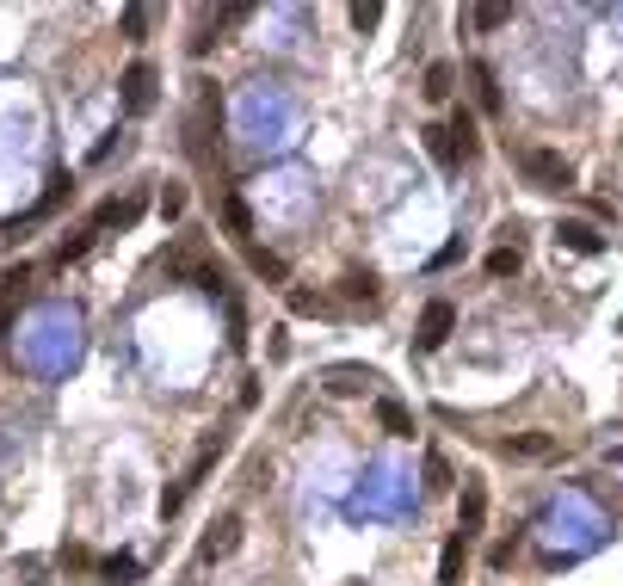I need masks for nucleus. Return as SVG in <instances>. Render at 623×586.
<instances>
[{
    "mask_svg": "<svg viewBox=\"0 0 623 586\" xmlns=\"http://www.w3.org/2000/svg\"><path fill=\"white\" fill-rule=\"evenodd\" d=\"M519 173L531 179L537 192H562L568 179H574V167H568V155H556V149H525L519 155Z\"/></svg>",
    "mask_w": 623,
    "mask_h": 586,
    "instance_id": "obj_1",
    "label": "nucleus"
},
{
    "mask_svg": "<svg viewBox=\"0 0 623 586\" xmlns=\"http://www.w3.org/2000/svg\"><path fill=\"white\" fill-rule=\"evenodd\" d=\"M451 327H457V309H451L445 297H432V303L420 309V327H414V346H420V352H438V346H445V340H451Z\"/></svg>",
    "mask_w": 623,
    "mask_h": 586,
    "instance_id": "obj_2",
    "label": "nucleus"
},
{
    "mask_svg": "<svg viewBox=\"0 0 623 586\" xmlns=\"http://www.w3.org/2000/svg\"><path fill=\"white\" fill-rule=\"evenodd\" d=\"M118 87H124V112H130V118H149V112H155V68H149V62H130Z\"/></svg>",
    "mask_w": 623,
    "mask_h": 586,
    "instance_id": "obj_3",
    "label": "nucleus"
},
{
    "mask_svg": "<svg viewBox=\"0 0 623 586\" xmlns=\"http://www.w3.org/2000/svg\"><path fill=\"white\" fill-rule=\"evenodd\" d=\"M235 543H241V519H235V512H223V519L204 531L198 562H204V568H210V562H229V556H235Z\"/></svg>",
    "mask_w": 623,
    "mask_h": 586,
    "instance_id": "obj_4",
    "label": "nucleus"
},
{
    "mask_svg": "<svg viewBox=\"0 0 623 586\" xmlns=\"http://www.w3.org/2000/svg\"><path fill=\"white\" fill-rule=\"evenodd\" d=\"M482 525H488V488L482 482H463V512H457V537H482Z\"/></svg>",
    "mask_w": 623,
    "mask_h": 586,
    "instance_id": "obj_5",
    "label": "nucleus"
},
{
    "mask_svg": "<svg viewBox=\"0 0 623 586\" xmlns=\"http://www.w3.org/2000/svg\"><path fill=\"white\" fill-rule=\"evenodd\" d=\"M216 118H223V112H216V99L198 93V112H192V124H186V149H192L198 161L210 155V130H216Z\"/></svg>",
    "mask_w": 623,
    "mask_h": 586,
    "instance_id": "obj_6",
    "label": "nucleus"
},
{
    "mask_svg": "<svg viewBox=\"0 0 623 586\" xmlns=\"http://www.w3.org/2000/svg\"><path fill=\"white\" fill-rule=\"evenodd\" d=\"M371 383H377L371 364H327V389H334V395H364Z\"/></svg>",
    "mask_w": 623,
    "mask_h": 586,
    "instance_id": "obj_7",
    "label": "nucleus"
},
{
    "mask_svg": "<svg viewBox=\"0 0 623 586\" xmlns=\"http://www.w3.org/2000/svg\"><path fill=\"white\" fill-rule=\"evenodd\" d=\"M463 562H469V537H445V556H438V586H463Z\"/></svg>",
    "mask_w": 623,
    "mask_h": 586,
    "instance_id": "obj_8",
    "label": "nucleus"
},
{
    "mask_svg": "<svg viewBox=\"0 0 623 586\" xmlns=\"http://www.w3.org/2000/svg\"><path fill=\"white\" fill-rule=\"evenodd\" d=\"M25 284H31V272H25V266H7V272H0V327H7V321H13V309L25 303Z\"/></svg>",
    "mask_w": 623,
    "mask_h": 586,
    "instance_id": "obj_9",
    "label": "nucleus"
},
{
    "mask_svg": "<svg viewBox=\"0 0 623 586\" xmlns=\"http://www.w3.org/2000/svg\"><path fill=\"white\" fill-rule=\"evenodd\" d=\"M420 136H426V155H432L438 167H445V173H451V167L463 161V155H457V136H451V124H426Z\"/></svg>",
    "mask_w": 623,
    "mask_h": 586,
    "instance_id": "obj_10",
    "label": "nucleus"
},
{
    "mask_svg": "<svg viewBox=\"0 0 623 586\" xmlns=\"http://www.w3.org/2000/svg\"><path fill=\"white\" fill-rule=\"evenodd\" d=\"M506 457L543 463V457H556V438H549V432H519V438H506Z\"/></svg>",
    "mask_w": 623,
    "mask_h": 586,
    "instance_id": "obj_11",
    "label": "nucleus"
},
{
    "mask_svg": "<svg viewBox=\"0 0 623 586\" xmlns=\"http://www.w3.org/2000/svg\"><path fill=\"white\" fill-rule=\"evenodd\" d=\"M377 426H383L389 438H414V414L401 408L395 395H383V401H377Z\"/></svg>",
    "mask_w": 623,
    "mask_h": 586,
    "instance_id": "obj_12",
    "label": "nucleus"
},
{
    "mask_svg": "<svg viewBox=\"0 0 623 586\" xmlns=\"http://www.w3.org/2000/svg\"><path fill=\"white\" fill-rule=\"evenodd\" d=\"M556 241H562L568 253H599V247H605V235H599L593 223H562V229H556Z\"/></svg>",
    "mask_w": 623,
    "mask_h": 586,
    "instance_id": "obj_13",
    "label": "nucleus"
},
{
    "mask_svg": "<svg viewBox=\"0 0 623 586\" xmlns=\"http://www.w3.org/2000/svg\"><path fill=\"white\" fill-rule=\"evenodd\" d=\"M216 216H223V229H229L235 241H247V235H253V210H247V198H235V192H229Z\"/></svg>",
    "mask_w": 623,
    "mask_h": 586,
    "instance_id": "obj_14",
    "label": "nucleus"
},
{
    "mask_svg": "<svg viewBox=\"0 0 623 586\" xmlns=\"http://www.w3.org/2000/svg\"><path fill=\"white\" fill-rule=\"evenodd\" d=\"M142 204H149V198H142V192H136V198H124V204L112 198V204H105V210L93 216V229H105V223H118V229H130V223H136V216H142Z\"/></svg>",
    "mask_w": 623,
    "mask_h": 586,
    "instance_id": "obj_15",
    "label": "nucleus"
},
{
    "mask_svg": "<svg viewBox=\"0 0 623 586\" xmlns=\"http://www.w3.org/2000/svg\"><path fill=\"white\" fill-rule=\"evenodd\" d=\"M451 87H457V68H451V62H426V87H420V93L438 105V99H451Z\"/></svg>",
    "mask_w": 623,
    "mask_h": 586,
    "instance_id": "obj_16",
    "label": "nucleus"
},
{
    "mask_svg": "<svg viewBox=\"0 0 623 586\" xmlns=\"http://www.w3.org/2000/svg\"><path fill=\"white\" fill-rule=\"evenodd\" d=\"M401 494H408V488H401L395 475L383 469V475H377V488H371V500H358V506H371V512H395V506H401Z\"/></svg>",
    "mask_w": 623,
    "mask_h": 586,
    "instance_id": "obj_17",
    "label": "nucleus"
},
{
    "mask_svg": "<svg viewBox=\"0 0 623 586\" xmlns=\"http://www.w3.org/2000/svg\"><path fill=\"white\" fill-rule=\"evenodd\" d=\"M247 266H253V272H260L266 284H284V278H290V266L278 260V253H266V247H247Z\"/></svg>",
    "mask_w": 623,
    "mask_h": 586,
    "instance_id": "obj_18",
    "label": "nucleus"
},
{
    "mask_svg": "<svg viewBox=\"0 0 623 586\" xmlns=\"http://www.w3.org/2000/svg\"><path fill=\"white\" fill-rule=\"evenodd\" d=\"M469 81H475V99H482V112H500V87H494V68H488V62H475V68H469Z\"/></svg>",
    "mask_w": 623,
    "mask_h": 586,
    "instance_id": "obj_19",
    "label": "nucleus"
},
{
    "mask_svg": "<svg viewBox=\"0 0 623 586\" xmlns=\"http://www.w3.org/2000/svg\"><path fill=\"white\" fill-rule=\"evenodd\" d=\"M340 297H346V303H364V309H371V303H377V278H371V272H346Z\"/></svg>",
    "mask_w": 623,
    "mask_h": 586,
    "instance_id": "obj_20",
    "label": "nucleus"
},
{
    "mask_svg": "<svg viewBox=\"0 0 623 586\" xmlns=\"http://www.w3.org/2000/svg\"><path fill=\"white\" fill-rule=\"evenodd\" d=\"M99 574H105V586H130V580L142 574V562H136V556H105Z\"/></svg>",
    "mask_w": 623,
    "mask_h": 586,
    "instance_id": "obj_21",
    "label": "nucleus"
},
{
    "mask_svg": "<svg viewBox=\"0 0 623 586\" xmlns=\"http://www.w3.org/2000/svg\"><path fill=\"white\" fill-rule=\"evenodd\" d=\"M519 266H525V260H519V247H494V253H488V272H494V278H512Z\"/></svg>",
    "mask_w": 623,
    "mask_h": 586,
    "instance_id": "obj_22",
    "label": "nucleus"
},
{
    "mask_svg": "<svg viewBox=\"0 0 623 586\" xmlns=\"http://www.w3.org/2000/svg\"><path fill=\"white\" fill-rule=\"evenodd\" d=\"M451 136H457V155L469 161V155H475V118H469V112H457V118H451Z\"/></svg>",
    "mask_w": 623,
    "mask_h": 586,
    "instance_id": "obj_23",
    "label": "nucleus"
},
{
    "mask_svg": "<svg viewBox=\"0 0 623 586\" xmlns=\"http://www.w3.org/2000/svg\"><path fill=\"white\" fill-rule=\"evenodd\" d=\"M426 488H432V494H445V488H451V463L438 457V451L426 457Z\"/></svg>",
    "mask_w": 623,
    "mask_h": 586,
    "instance_id": "obj_24",
    "label": "nucleus"
},
{
    "mask_svg": "<svg viewBox=\"0 0 623 586\" xmlns=\"http://www.w3.org/2000/svg\"><path fill=\"white\" fill-rule=\"evenodd\" d=\"M506 19H512V7H475V13H469V25H475V31H500Z\"/></svg>",
    "mask_w": 623,
    "mask_h": 586,
    "instance_id": "obj_25",
    "label": "nucleus"
},
{
    "mask_svg": "<svg viewBox=\"0 0 623 586\" xmlns=\"http://www.w3.org/2000/svg\"><path fill=\"white\" fill-rule=\"evenodd\" d=\"M346 19H352V31H377V19H383V7H377V0H358V7H352Z\"/></svg>",
    "mask_w": 623,
    "mask_h": 586,
    "instance_id": "obj_26",
    "label": "nucleus"
},
{
    "mask_svg": "<svg viewBox=\"0 0 623 586\" xmlns=\"http://www.w3.org/2000/svg\"><path fill=\"white\" fill-rule=\"evenodd\" d=\"M87 247H93V235H75V241H62V247H56V266H75V260H87Z\"/></svg>",
    "mask_w": 623,
    "mask_h": 586,
    "instance_id": "obj_27",
    "label": "nucleus"
},
{
    "mask_svg": "<svg viewBox=\"0 0 623 586\" xmlns=\"http://www.w3.org/2000/svg\"><path fill=\"white\" fill-rule=\"evenodd\" d=\"M290 309L297 315H327V297H315V290H290Z\"/></svg>",
    "mask_w": 623,
    "mask_h": 586,
    "instance_id": "obj_28",
    "label": "nucleus"
},
{
    "mask_svg": "<svg viewBox=\"0 0 623 586\" xmlns=\"http://www.w3.org/2000/svg\"><path fill=\"white\" fill-rule=\"evenodd\" d=\"M229 346H235V352L247 346V315H241V303H235V297H229Z\"/></svg>",
    "mask_w": 623,
    "mask_h": 586,
    "instance_id": "obj_29",
    "label": "nucleus"
},
{
    "mask_svg": "<svg viewBox=\"0 0 623 586\" xmlns=\"http://www.w3.org/2000/svg\"><path fill=\"white\" fill-rule=\"evenodd\" d=\"M457 260H463V235H457V241H445V247L432 253V272H445V266H457Z\"/></svg>",
    "mask_w": 623,
    "mask_h": 586,
    "instance_id": "obj_30",
    "label": "nucleus"
},
{
    "mask_svg": "<svg viewBox=\"0 0 623 586\" xmlns=\"http://www.w3.org/2000/svg\"><path fill=\"white\" fill-rule=\"evenodd\" d=\"M161 216H167V223H173V216H186V192H179V186L161 192Z\"/></svg>",
    "mask_w": 623,
    "mask_h": 586,
    "instance_id": "obj_31",
    "label": "nucleus"
},
{
    "mask_svg": "<svg viewBox=\"0 0 623 586\" xmlns=\"http://www.w3.org/2000/svg\"><path fill=\"white\" fill-rule=\"evenodd\" d=\"M512 556H519V537H506V543L488 549V562H494V568H512Z\"/></svg>",
    "mask_w": 623,
    "mask_h": 586,
    "instance_id": "obj_32",
    "label": "nucleus"
},
{
    "mask_svg": "<svg viewBox=\"0 0 623 586\" xmlns=\"http://www.w3.org/2000/svg\"><path fill=\"white\" fill-rule=\"evenodd\" d=\"M142 31H149V13H142V7H124V38H142Z\"/></svg>",
    "mask_w": 623,
    "mask_h": 586,
    "instance_id": "obj_33",
    "label": "nucleus"
},
{
    "mask_svg": "<svg viewBox=\"0 0 623 586\" xmlns=\"http://www.w3.org/2000/svg\"><path fill=\"white\" fill-rule=\"evenodd\" d=\"M62 568H99V562L87 556V549H62Z\"/></svg>",
    "mask_w": 623,
    "mask_h": 586,
    "instance_id": "obj_34",
    "label": "nucleus"
}]
</instances>
